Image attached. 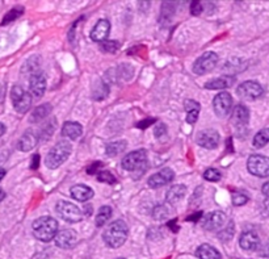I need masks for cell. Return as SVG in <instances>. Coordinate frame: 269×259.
Returning <instances> with one entry per match:
<instances>
[{"instance_id": "obj_1", "label": "cell", "mask_w": 269, "mask_h": 259, "mask_svg": "<svg viewBox=\"0 0 269 259\" xmlns=\"http://www.w3.org/2000/svg\"><path fill=\"white\" fill-rule=\"evenodd\" d=\"M127 234H129V227H127L126 222L122 220H116L107 227V231L103 234V238H104L107 246L117 249L126 242Z\"/></svg>"}, {"instance_id": "obj_2", "label": "cell", "mask_w": 269, "mask_h": 259, "mask_svg": "<svg viewBox=\"0 0 269 259\" xmlns=\"http://www.w3.org/2000/svg\"><path fill=\"white\" fill-rule=\"evenodd\" d=\"M32 229L37 240L50 242L58 234V221L50 216H42L33 222Z\"/></svg>"}, {"instance_id": "obj_3", "label": "cell", "mask_w": 269, "mask_h": 259, "mask_svg": "<svg viewBox=\"0 0 269 259\" xmlns=\"http://www.w3.org/2000/svg\"><path fill=\"white\" fill-rule=\"evenodd\" d=\"M71 150H73V148H71L70 142L59 141L46 155V158H45L46 167L51 168V170L59 167L60 164H63L67 161V158L70 157Z\"/></svg>"}, {"instance_id": "obj_4", "label": "cell", "mask_w": 269, "mask_h": 259, "mask_svg": "<svg viewBox=\"0 0 269 259\" xmlns=\"http://www.w3.org/2000/svg\"><path fill=\"white\" fill-rule=\"evenodd\" d=\"M122 167L130 172L140 171V175H142L147 170V152L145 149H140L125 155L122 159Z\"/></svg>"}, {"instance_id": "obj_5", "label": "cell", "mask_w": 269, "mask_h": 259, "mask_svg": "<svg viewBox=\"0 0 269 259\" xmlns=\"http://www.w3.org/2000/svg\"><path fill=\"white\" fill-rule=\"evenodd\" d=\"M55 211H57L58 216H59L62 220L64 221L70 222V224H76V222H80L83 220V212L80 211L75 204L69 202H64V200H60L57 203L55 206Z\"/></svg>"}, {"instance_id": "obj_6", "label": "cell", "mask_w": 269, "mask_h": 259, "mask_svg": "<svg viewBox=\"0 0 269 259\" xmlns=\"http://www.w3.org/2000/svg\"><path fill=\"white\" fill-rule=\"evenodd\" d=\"M11 99H12L13 108L19 113H26L32 105V96L30 92L25 91L21 85H13L11 90Z\"/></svg>"}, {"instance_id": "obj_7", "label": "cell", "mask_w": 269, "mask_h": 259, "mask_svg": "<svg viewBox=\"0 0 269 259\" xmlns=\"http://www.w3.org/2000/svg\"><path fill=\"white\" fill-rule=\"evenodd\" d=\"M219 57L218 54L214 51H206L199 58H197V61L193 65V73L197 75H205V74L210 73L215 69L217 64H218Z\"/></svg>"}, {"instance_id": "obj_8", "label": "cell", "mask_w": 269, "mask_h": 259, "mask_svg": "<svg viewBox=\"0 0 269 259\" xmlns=\"http://www.w3.org/2000/svg\"><path fill=\"white\" fill-rule=\"evenodd\" d=\"M247 168L251 174L259 178L269 177V158L265 155L253 154L247 161Z\"/></svg>"}, {"instance_id": "obj_9", "label": "cell", "mask_w": 269, "mask_h": 259, "mask_svg": "<svg viewBox=\"0 0 269 259\" xmlns=\"http://www.w3.org/2000/svg\"><path fill=\"white\" fill-rule=\"evenodd\" d=\"M263 87L259 84L257 82L253 80H247L243 82L242 84H239V87L237 89V94L239 95V98L244 99V100H256L260 96L263 95Z\"/></svg>"}, {"instance_id": "obj_10", "label": "cell", "mask_w": 269, "mask_h": 259, "mask_svg": "<svg viewBox=\"0 0 269 259\" xmlns=\"http://www.w3.org/2000/svg\"><path fill=\"white\" fill-rule=\"evenodd\" d=\"M232 107V98L228 92H219L213 100V108L218 117H226Z\"/></svg>"}, {"instance_id": "obj_11", "label": "cell", "mask_w": 269, "mask_h": 259, "mask_svg": "<svg viewBox=\"0 0 269 259\" xmlns=\"http://www.w3.org/2000/svg\"><path fill=\"white\" fill-rule=\"evenodd\" d=\"M197 143L204 149H215L218 148L221 136L214 129H204L197 133Z\"/></svg>"}, {"instance_id": "obj_12", "label": "cell", "mask_w": 269, "mask_h": 259, "mask_svg": "<svg viewBox=\"0 0 269 259\" xmlns=\"http://www.w3.org/2000/svg\"><path fill=\"white\" fill-rule=\"evenodd\" d=\"M175 178V172L171 170V168H161L159 172H156V174L151 175V177L149 178V180H147V183H149V186L151 187V188H159V187H163L165 186V184L171 183L172 180H174Z\"/></svg>"}, {"instance_id": "obj_13", "label": "cell", "mask_w": 269, "mask_h": 259, "mask_svg": "<svg viewBox=\"0 0 269 259\" xmlns=\"http://www.w3.org/2000/svg\"><path fill=\"white\" fill-rule=\"evenodd\" d=\"M226 222V216L223 212L215 211L209 213V215L206 216L205 218L203 220V227L205 231H219Z\"/></svg>"}, {"instance_id": "obj_14", "label": "cell", "mask_w": 269, "mask_h": 259, "mask_svg": "<svg viewBox=\"0 0 269 259\" xmlns=\"http://www.w3.org/2000/svg\"><path fill=\"white\" fill-rule=\"evenodd\" d=\"M29 91L36 98H41L46 91V78L41 71L35 73L29 78Z\"/></svg>"}, {"instance_id": "obj_15", "label": "cell", "mask_w": 269, "mask_h": 259, "mask_svg": "<svg viewBox=\"0 0 269 259\" xmlns=\"http://www.w3.org/2000/svg\"><path fill=\"white\" fill-rule=\"evenodd\" d=\"M78 241V234L73 229H63L55 236V243L60 249H70Z\"/></svg>"}, {"instance_id": "obj_16", "label": "cell", "mask_w": 269, "mask_h": 259, "mask_svg": "<svg viewBox=\"0 0 269 259\" xmlns=\"http://www.w3.org/2000/svg\"><path fill=\"white\" fill-rule=\"evenodd\" d=\"M109 32H111V22L105 19L98 20V22L95 25V28L92 29L91 40L92 41L98 42V44H102V42L107 41Z\"/></svg>"}, {"instance_id": "obj_17", "label": "cell", "mask_w": 269, "mask_h": 259, "mask_svg": "<svg viewBox=\"0 0 269 259\" xmlns=\"http://www.w3.org/2000/svg\"><path fill=\"white\" fill-rule=\"evenodd\" d=\"M239 245L243 250L247 251H253L260 246V238L255 232H243L239 238Z\"/></svg>"}, {"instance_id": "obj_18", "label": "cell", "mask_w": 269, "mask_h": 259, "mask_svg": "<svg viewBox=\"0 0 269 259\" xmlns=\"http://www.w3.org/2000/svg\"><path fill=\"white\" fill-rule=\"evenodd\" d=\"M250 121V111L248 108L243 104H239L235 107L232 112V123L237 128L246 127Z\"/></svg>"}, {"instance_id": "obj_19", "label": "cell", "mask_w": 269, "mask_h": 259, "mask_svg": "<svg viewBox=\"0 0 269 259\" xmlns=\"http://www.w3.org/2000/svg\"><path fill=\"white\" fill-rule=\"evenodd\" d=\"M71 196L78 202L84 203L93 197V190L86 184H76L71 188Z\"/></svg>"}, {"instance_id": "obj_20", "label": "cell", "mask_w": 269, "mask_h": 259, "mask_svg": "<svg viewBox=\"0 0 269 259\" xmlns=\"http://www.w3.org/2000/svg\"><path fill=\"white\" fill-rule=\"evenodd\" d=\"M235 82V78L231 75H222L219 78H214V79L206 82L205 89L206 90H223L231 87L232 83Z\"/></svg>"}, {"instance_id": "obj_21", "label": "cell", "mask_w": 269, "mask_h": 259, "mask_svg": "<svg viewBox=\"0 0 269 259\" xmlns=\"http://www.w3.org/2000/svg\"><path fill=\"white\" fill-rule=\"evenodd\" d=\"M83 133V127L79 123H75V121H67L63 124L62 127V136L67 137L70 139H78Z\"/></svg>"}, {"instance_id": "obj_22", "label": "cell", "mask_w": 269, "mask_h": 259, "mask_svg": "<svg viewBox=\"0 0 269 259\" xmlns=\"http://www.w3.org/2000/svg\"><path fill=\"white\" fill-rule=\"evenodd\" d=\"M38 139L37 136L35 134V132L28 130L22 134V137L20 138V141L17 142V149L21 152H30L36 145H37Z\"/></svg>"}, {"instance_id": "obj_23", "label": "cell", "mask_w": 269, "mask_h": 259, "mask_svg": "<svg viewBox=\"0 0 269 259\" xmlns=\"http://www.w3.org/2000/svg\"><path fill=\"white\" fill-rule=\"evenodd\" d=\"M196 255L199 259H221V253L209 243H203L201 246H198Z\"/></svg>"}, {"instance_id": "obj_24", "label": "cell", "mask_w": 269, "mask_h": 259, "mask_svg": "<svg viewBox=\"0 0 269 259\" xmlns=\"http://www.w3.org/2000/svg\"><path fill=\"white\" fill-rule=\"evenodd\" d=\"M187 193V187L184 184H176V186L171 187L170 190L167 191V195H165V199L170 204H175V203L180 202L184 196Z\"/></svg>"}, {"instance_id": "obj_25", "label": "cell", "mask_w": 269, "mask_h": 259, "mask_svg": "<svg viewBox=\"0 0 269 259\" xmlns=\"http://www.w3.org/2000/svg\"><path fill=\"white\" fill-rule=\"evenodd\" d=\"M184 105H185V111H187V123L194 124L197 121V119H198L199 109H201L199 103L189 99V100H185Z\"/></svg>"}, {"instance_id": "obj_26", "label": "cell", "mask_w": 269, "mask_h": 259, "mask_svg": "<svg viewBox=\"0 0 269 259\" xmlns=\"http://www.w3.org/2000/svg\"><path fill=\"white\" fill-rule=\"evenodd\" d=\"M51 109H53V108H51V105L49 104V103H45V104L40 105V107H37L35 111L32 112V114L29 117V121L33 124L40 123V121L46 119V117L51 113Z\"/></svg>"}, {"instance_id": "obj_27", "label": "cell", "mask_w": 269, "mask_h": 259, "mask_svg": "<svg viewBox=\"0 0 269 259\" xmlns=\"http://www.w3.org/2000/svg\"><path fill=\"white\" fill-rule=\"evenodd\" d=\"M111 217H112V208L111 207L109 206L102 207V208L98 209L97 215H96V218H95L96 226L97 227L104 226V225L107 224L108 220H109Z\"/></svg>"}, {"instance_id": "obj_28", "label": "cell", "mask_w": 269, "mask_h": 259, "mask_svg": "<svg viewBox=\"0 0 269 259\" xmlns=\"http://www.w3.org/2000/svg\"><path fill=\"white\" fill-rule=\"evenodd\" d=\"M253 146L255 148H264L266 143H269V128H264V129L259 130L256 133V136L253 137Z\"/></svg>"}, {"instance_id": "obj_29", "label": "cell", "mask_w": 269, "mask_h": 259, "mask_svg": "<svg viewBox=\"0 0 269 259\" xmlns=\"http://www.w3.org/2000/svg\"><path fill=\"white\" fill-rule=\"evenodd\" d=\"M125 148H126V142L125 141H117V142L108 143L107 148H105V153L109 157H114V155H118L124 152Z\"/></svg>"}, {"instance_id": "obj_30", "label": "cell", "mask_w": 269, "mask_h": 259, "mask_svg": "<svg viewBox=\"0 0 269 259\" xmlns=\"http://www.w3.org/2000/svg\"><path fill=\"white\" fill-rule=\"evenodd\" d=\"M22 13H24V8H22V7H15V8H12V10L7 12L6 16L3 17L2 25H7V24L15 21V20L21 16Z\"/></svg>"}, {"instance_id": "obj_31", "label": "cell", "mask_w": 269, "mask_h": 259, "mask_svg": "<svg viewBox=\"0 0 269 259\" xmlns=\"http://www.w3.org/2000/svg\"><path fill=\"white\" fill-rule=\"evenodd\" d=\"M170 215H171V209L168 208L167 206H163V204L155 207L154 211H152V217L155 218L156 221H163V220L170 217Z\"/></svg>"}, {"instance_id": "obj_32", "label": "cell", "mask_w": 269, "mask_h": 259, "mask_svg": "<svg viewBox=\"0 0 269 259\" xmlns=\"http://www.w3.org/2000/svg\"><path fill=\"white\" fill-rule=\"evenodd\" d=\"M221 172L217 168H208L204 172V179H206L208 182H218V180H221Z\"/></svg>"}, {"instance_id": "obj_33", "label": "cell", "mask_w": 269, "mask_h": 259, "mask_svg": "<svg viewBox=\"0 0 269 259\" xmlns=\"http://www.w3.org/2000/svg\"><path fill=\"white\" fill-rule=\"evenodd\" d=\"M100 49L105 53H114L120 49V42L118 41H104L100 44Z\"/></svg>"}, {"instance_id": "obj_34", "label": "cell", "mask_w": 269, "mask_h": 259, "mask_svg": "<svg viewBox=\"0 0 269 259\" xmlns=\"http://www.w3.org/2000/svg\"><path fill=\"white\" fill-rule=\"evenodd\" d=\"M232 236H234V224H232V222H230V224L225 227V231L219 232L218 234V237L221 238L222 241H225V242L228 240H231Z\"/></svg>"}, {"instance_id": "obj_35", "label": "cell", "mask_w": 269, "mask_h": 259, "mask_svg": "<svg viewBox=\"0 0 269 259\" xmlns=\"http://www.w3.org/2000/svg\"><path fill=\"white\" fill-rule=\"evenodd\" d=\"M97 179L100 180V182H104V183H108V184L116 183V177L112 175L109 171H105V170L97 172Z\"/></svg>"}, {"instance_id": "obj_36", "label": "cell", "mask_w": 269, "mask_h": 259, "mask_svg": "<svg viewBox=\"0 0 269 259\" xmlns=\"http://www.w3.org/2000/svg\"><path fill=\"white\" fill-rule=\"evenodd\" d=\"M247 202H248V196L244 195V193L235 192L234 195H232V204H234L235 207L244 206V204H247Z\"/></svg>"}, {"instance_id": "obj_37", "label": "cell", "mask_w": 269, "mask_h": 259, "mask_svg": "<svg viewBox=\"0 0 269 259\" xmlns=\"http://www.w3.org/2000/svg\"><path fill=\"white\" fill-rule=\"evenodd\" d=\"M97 95H100V98H98V100H102V99H104L105 96L108 95V87L105 83H100V90H95L93 91V98L97 99Z\"/></svg>"}, {"instance_id": "obj_38", "label": "cell", "mask_w": 269, "mask_h": 259, "mask_svg": "<svg viewBox=\"0 0 269 259\" xmlns=\"http://www.w3.org/2000/svg\"><path fill=\"white\" fill-rule=\"evenodd\" d=\"M190 11H192V15H194V16L201 15V12L204 11L203 4L199 3V2H193V3L190 4Z\"/></svg>"}, {"instance_id": "obj_39", "label": "cell", "mask_w": 269, "mask_h": 259, "mask_svg": "<svg viewBox=\"0 0 269 259\" xmlns=\"http://www.w3.org/2000/svg\"><path fill=\"white\" fill-rule=\"evenodd\" d=\"M155 137L158 138H161V137H164L167 134V127H165L164 124H159L158 127H155Z\"/></svg>"}, {"instance_id": "obj_40", "label": "cell", "mask_w": 269, "mask_h": 259, "mask_svg": "<svg viewBox=\"0 0 269 259\" xmlns=\"http://www.w3.org/2000/svg\"><path fill=\"white\" fill-rule=\"evenodd\" d=\"M156 123L155 119H149V120H143L141 121L140 124H138V128H141V129H145V128H149L151 124Z\"/></svg>"}, {"instance_id": "obj_41", "label": "cell", "mask_w": 269, "mask_h": 259, "mask_svg": "<svg viewBox=\"0 0 269 259\" xmlns=\"http://www.w3.org/2000/svg\"><path fill=\"white\" fill-rule=\"evenodd\" d=\"M97 167H103V164L100 163V162H96L95 164L89 166L88 170H87V172H88V174H97V171H98Z\"/></svg>"}, {"instance_id": "obj_42", "label": "cell", "mask_w": 269, "mask_h": 259, "mask_svg": "<svg viewBox=\"0 0 269 259\" xmlns=\"http://www.w3.org/2000/svg\"><path fill=\"white\" fill-rule=\"evenodd\" d=\"M38 166H40V155L35 154L32 157V163H30V168H32V170H37Z\"/></svg>"}, {"instance_id": "obj_43", "label": "cell", "mask_w": 269, "mask_h": 259, "mask_svg": "<svg viewBox=\"0 0 269 259\" xmlns=\"http://www.w3.org/2000/svg\"><path fill=\"white\" fill-rule=\"evenodd\" d=\"M201 216H203V212H196V213H194L193 216H189V217H188L187 220H188V221L196 222V221H198Z\"/></svg>"}, {"instance_id": "obj_44", "label": "cell", "mask_w": 269, "mask_h": 259, "mask_svg": "<svg viewBox=\"0 0 269 259\" xmlns=\"http://www.w3.org/2000/svg\"><path fill=\"white\" fill-rule=\"evenodd\" d=\"M176 222H178V220H172V221L170 222V224H168V226L171 227V229L175 232V233H176V232H178V229H179V226H176Z\"/></svg>"}, {"instance_id": "obj_45", "label": "cell", "mask_w": 269, "mask_h": 259, "mask_svg": "<svg viewBox=\"0 0 269 259\" xmlns=\"http://www.w3.org/2000/svg\"><path fill=\"white\" fill-rule=\"evenodd\" d=\"M263 193L269 197V182H266V183L263 186Z\"/></svg>"}, {"instance_id": "obj_46", "label": "cell", "mask_w": 269, "mask_h": 259, "mask_svg": "<svg viewBox=\"0 0 269 259\" xmlns=\"http://www.w3.org/2000/svg\"><path fill=\"white\" fill-rule=\"evenodd\" d=\"M4 133H6V125H4V124L0 123V137L3 136Z\"/></svg>"}, {"instance_id": "obj_47", "label": "cell", "mask_w": 269, "mask_h": 259, "mask_svg": "<svg viewBox=\"0 0 269 259\" xmlns=\"http://www.w3.org/2000/svg\"><path fill=\"white\" fill-rule=\"evenodd\" d=\"M4 177H6V170H4V168H0V182L4 179Z\"/></svg>"}, {"instance_id": "obj_48", "label": "cell", "mask_w": 269, "mask_h": 259, "mask_svg": "<svg viewBox=\"0 0 269 259\" xmlns=\"http://www.w3.org/2000/svg\"><path fill=\"white\" fill-rule=\"evenodd\" d=\"M3 95H4V85L0 83V99L3 98Z\"/></svg>"}, {"instance_id": "obj_49", "label": "cell", "mask_w": 269, "mask_h": 259, "mask_svg": "<svg viewBox=\"0 0 269 259\" xmlns=\"http://www.w3.org/2000/svg\"><path fill=\"white\" fill-rule=\"evenodd\" d=\"M4 197H6V192H4V191L0 188V202H2V200H4Z\"/></svg>"}, {"instance_id": "obj_50", "label": "cell", "mask_w": 269, "mask_h": 259, "mask_svg": "<svg viewBox=\"0 0 269 259\" xmlns=\"http://www.w3.org/2000/svg\"><path fill=\"white\" fill-rule=\"evenodd\" d=\"M117 259H125V258H117Z\"/></svg>"}]
</instances>
